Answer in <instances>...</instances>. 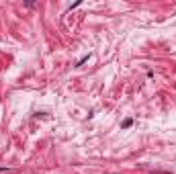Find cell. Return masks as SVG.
<instances>
[{"instance_id":"obj_1","label":"cell","mask_w":176,"mask_h":174,"mask_svg":"<svg viewBox=\"0 0 176 174\" xmlns=\"http://www.w3.org/2000/svg\"><path fill=\"white\" fill-rule=\"evenodd\" d=\"M131 123H133L131 119H125V121H123V127H131Z\"/></svg>"}]
</instances>
